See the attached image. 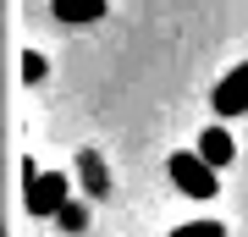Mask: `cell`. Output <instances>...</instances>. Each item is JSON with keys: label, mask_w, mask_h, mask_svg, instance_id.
Instances as JSON below:
<instances>
[{"label": "cell", "mask_w": 248, "mask_h": 237, "mask_svg": "<svg viewBox=\"0 0 248 237\" xmlns=\"http://www.w3.org/2000/svg\"><path fill=\"white\" fill-rule=\"evenodd\" d=\"M166 171H171V182H177V193H187V199H215V188H221V171H215L199 149H177Z\"/></svg>", "instance_id": "1"}, {"label": "cell", "mask_w": 248, "mask_h": 237, "mask_svg": "<svg viewBox=\"0 0 248 237\" xmlns=\"http://www.w3.org/2000/svg\"><path fill=\"white\" fill-rule=\"evenodd\" d=\"M171 237H226V226H221V221H182Z\"/></svg>", "instance_id": "6"}, {"label": "cell", "mask_w": 248, "mask_h": 237, "mask_svg": "<svg viewBox=\"0 0 248 237\" xmlns=\"http://www.w3.org/2000/svg\"><path fill=\"white\" fill-rule=\"evenodd\" d=\"M110 0H50V17L66 22V28H83V22H99Z\"/></svg>", "instance_id": "4"}, {"label": "cell", "mask_w": 248, "mask_h": 237, "mask_svg": "<svg viewBox=\"0 0 248 237\" xmlns=\"http://www.w3.org/2000/svg\"><path fill=\"white\" fill-rule=\"evenodd\" d=\"M22 78H28V83H39V78H45V55H33V50H28V55H22Z\"/></svg>", "instance_id": "7"}, {"label": "cell", "mask_w": 248, "mask_h": 237, "mask_svg": "<svg viewBox=\"0 0 248 237\" xmlns=\"http://www.w3.org/2000/svg\"><path fill=\"white\" fill-rule=\"evenodd\" d=\"M28 171V215H39V221H45V215H61V204H66V176L61 171H45V176H39L33 166H22Z\"/></svg>", "instance_id": "2"}, {"label": "cell", "mask_w": 248, "mask_h": 237, "mask_svg": "<svg viewBox=\"0 0 248 237\" xmlns=\"http://www.w3.org/2000/svg\"><path fill=\"white\" fill-rule=\"evenodd\" d=\"M210 105H215V116H221V122H226V116H243V111H248V61H237L221 83L210 88Z\"/></svg>", "instance_id": "3"}, {"label": "cell", "mask_w": 248, "mask_h": 237, "mask_svg": "<svg viewBox=\"0 0 248 237\" xmlns=\"http://www.w3.org/2000/svg\"><path fill=\"white\" fill-rule=\"evenodd\" d=\"M199 155L210 160L215 171H226V166H232V155H237V143H232V132H226V127H204V138H199Z\"/></svg>", "instance_id": "5"}]
</instances>
